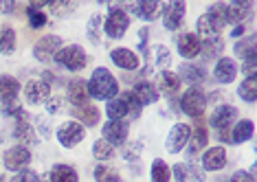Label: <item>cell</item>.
I'll list each match as a JSON object with an SVG mask.
<instances>
[{"label": "cell", "mask_w": 257, "mask_h": 182, "mask_svg": "<svg viewBox=\"0 0 257 182\" xmlns=\"http://www.w3.org/2000/svg\"><path fill=\"white\" fill-rule=\"evenodd\" d=\"M88 86V95L92 99H101V101H110L119 95V81L114 79V75L108 68L99 66L95 68V73L90 75V79L86 81Z\"/></svg>", "instance_id": "cell-1"}, {"label": "cell", "mask_w": 257, "mask_h": 182, "mask_svg": "<svg viewBox=\"0 0 257 182\" xmlns=\"http://www.w3.org/2000/svg\"><path fill=\"white\" fill-rule=\"evenodd\" d=\"M127 27H130V16H127L119 5H110V14L106 20H103V31H106V35L110 40H119L125 35Z\"/></svg>", "instance_id": "cell-2"}, {"label": "cell", "mask_w": 257, "mask_h": 182, "mask_svg": "<svg viewBox=\"0 0 257 182\" xmlns=\"http://www.w3.org/2000/svg\"><path fill=\"white\" fill-rule=\"evenodd\" d=\"M180 110L191 116V119H200L204 114V110H207V95H204L202 88H189V90L185 92L183 97H180Z\"/></svg>", "instance_id": "cell-3"}, {"label": "cell", "mask_w": 257, "mask_h": 182, "mask_svg": "<svg viewBox=\"0 0 257 182\" xmlns=\"http://www.w3.org/2000/svg\"><path fill=\"white\" fill-rule=\"evenodd\" d=\"M53 60L68 70H81L86 66V62H88V57H86V51L81 49V46L68 44V46H62V49L55 53Z\"/></svg>", "instance_id": "cell-4"}, {"label": "cell", "mask_w": 257, "mask_h": 182, "mask_svg": "<svg viewBox=\"0 0 257 182\" xmlns=\"http://www.w3.org/2000/svg\"><path fill=\"white\" fill-rule=\"evenodd\" d=\"M224 29V20L215 14L213 9H209L207 14H202L198 18V25H196V31L198 35L204 40V42H211V40H218L220 38V31Z\"/></svg>", "instance_id": "cell-5"}, {"label": "cell", "mask_w": 257, "mask_h": 182, "mask_svg": "<svg viewBox=\"0 0 257 182\" xmlns=\"http://www.w3.org/2000/svg\"><path fill=\"white\" fill-rule=\"evenodd\" d=\"M84 136H86V130L77 121H66L57 127V140H60V145L66 149L77 147L81 140H84Z\"/></svg>", "instance_id": "cell-6"}, {"label": "cell", "mask_w": 257, "mask_h": 182, "mask_svg": "<svg viewBox=\"0 0 257 182\" xmlns=\"http://www.w3.org/2000/svg\"><path fill=\"white\" fill-rule=\"evenodd\" d=\"M14 138L22 143V147L27 145H36L38 143V134H36V127L31 125V116H29L25 110L16 116V127H14Z\"/></svg>", "instance_id": "cell-7"}, {"label": "cell", "mask_w": 257, "mask_h": 182, "mask_svg": "<svg viewBox=\"0 0 257 182\" xmlns=\"http://www.w3.org/2000/svg\"><path fill=\"white\" fill-rule=\"evenodd\" d=\"M62 49V40L57 35H44L33 46V57L42 64H49L55 57V53Z\"/></svg>", "instance_id": "cell-8"}, {"label": "cell", "mask_w": 257, "mask_h": 182, "mask_svg": "<svg viewBox=\"0 0 257 182\" xmlns=\"http://www.w3.org/2000/svg\"><path fill=\"white\" fill-rule=\"evenodd\" d=\"M189 134H191V127L187 123H176L172 125L167 138H165V149L169 154H178V151L185 149V145L189 143Z\"/></svg>", "instance_id": "cell-9"}, {"label": "cell", "mask_w": 257, "mask_h": 182, "mask_svg": "<svg viewBox=\"0 0 257 182\" xmlns=\"http://www.w3.org/2000/svg\"><path fill=\"white\" fill-rule=\"evenodd\" d=\"M31 162V151L29 147H22V145H16V147H9L3 156V165L9 169V171H22L27 169V165Z\"/></svg>", "instance_id": "cell-10"}, {"label": "cell", "mask_w": 257, "mask_h": 182, "mask_svg": "<svg viewBox=\"0 0 257 182\" xmlns=\"http://www.w3.org/2000/svg\"><path fill=\"white\" fill-rule=\"evenodd\" d=\"M121 9L125 11H132V14H137L139 18H143V20H156L159 18V14L163 11V5L159 3V0H141V3H130V5H119Z\"/></svg>", "instance_id": "cell-11"}, {"label": "cell", "mask_w": 257, "mask_h": 182, "mask_svg": "<svg viewBox=\"0 0 257 182\" xmlns=\"http://www.w3.org/2000/svg\"><path fill=\"white\" fill-rule=\"evenodd\" d=\"M237 119V110L233 108V105L224 103V105H218V108L213 110V114L209 116V125L215 127V130H229V127L235 123Z\"/></svg>", "instance_id": "cell-12"}, {"label": "cell", "mask_w": 257, "mask_h": 182, "mask_svg": "<svg viewBox=\"0 0 257 182\" xmlns=\"http://www.w3.org/2000/svg\"><path fill=\"white\" fill-rule=\"evenodd\" d=\"M127 134H130V125L125 121H108L103 125V140L110 143L112 147L116 145H125Z\"/></svg>", "instance_id": "cell-13"}, {"label": "cell", "mask_w": 257, "mask_h": 182, "mask_svg": "<svg viewBox=\"0 0 257 182\" xmlns=\"http://www.w3.org/2000/svg\"><path fill=\"white\" fill-rule=\"evenodd\" d=\"M185 9L187 5L176 0V3H169L163 7V27L167 29V31H176L183 25V18H185Z\"/></svg>", "instance_id": "cell-14"}, {"label": "cell", "mask_w": 257, "mask_h": 182, "mask_svg": "<svg viewBox=\"0 0 257 182\" xmlns=\"http://www.w3.org/2000/svg\"><path fill=\"white\" fill-rule=\"evenodd\" d=\"M25 90V99L31 105H40V103H46L51 99V86L44 84L42 79H31L29 84L22 88Z\"/></svg>", "instance_id": "cell-15"}, {"label": "cell", "mask_w": 257, "mask_h": 182, "mask_svg": "<svg viewBox=\"0 0 257 182\" xmlns=\"http://www.w3.org/2000/svg\"><path fill=\"white\" fill-rule=\"evenodd\" d=\"M110 60H112L114 66H119L123 70H139V66H141V57L132 49H125V46L110 51Z\"/></svg>", "instance_id": "cell-16"}, {"label": "cell", "mask_w": 257, "mask_h": 182, "mask_svg": "<svg viewBox=\"0 0 257 182\" xmlns=\"http://www.w3.org/2000/svg\"><path fill=\"white\" fill-rule=\"evenodd\" d=\"M132 97L139 101V105H152V103H156L159 101V97H161V92H159V88H156L152 81H139V84H134L132 88Z\"/></svg>", "instance_id": "cell-17"}, {"label": "cell", "mask_w": 257, "mask_h": 182, "mask_svg": "<svg viewBox=\"0 0 257 182\" xmlns=\"http://www.w3.org/2000/svg\"><path fill=\"white\" fill-rule=\"evenodd\" d=\"M202 171H220V169L226 167V149L224 147H209L202 154Z\"/></svg>", "instance_id": "cell-18"}, {"label": "cell", "mask_w": 257, "mask_h": 182, "mask_svg": "<svg viewBox=\"0 0 257 182\" xmlns=\"http://www.w3.org/2000/svg\"><path fill=\"white\" fill-rule=\"evenodd\" d=\"M213 77L218 84H233L237 77V66L235 62L231 60V57H220L218 62H215V68H213Z\"/></svg>", "instance_id": "cell-19"}, {"label": "cell", "mask_w": 257, "mask_h": 182, "mask_svg": "<svg viewBox=\"0 0 257 182\" xmlns=\"http://www.w3.org/2000/svg\"><path fill=\"white\" fill-rule=\"evenodd\" d=\"M178 53L185 57V60H194V57L200 55V49H202V42H200V38L194 33H183V35H178Z\"/></svg>", "instance_id": "cell-20"}, {"label": "cell", "mask_w": 257, "mask_h": 182, "mask_svg": "<svg viewBox=\"0 0 257 182\" xmlns=\"http://www.w3.org/2000/svg\"><path fill=\"white\" fill-rule=\"evenodd\" d=\"M88 86H86V81L84 79H79V77H75L68 81V101H71L75 108H79V105H86L88 103Z\"/></svg>", "instance_id": "cell-21"}, {"label": "cell", "mask_w": 257, "mask_h": 182, "mask_svg": "<svg viewBox=\"0 0 257 182\" xmlns=\"http://www.w3.org/2000/svg\"><path fill=\"white\" fill-rule=\"evenodd\" d=\"M73 114L77 116V123H81V125L86 127H95L99 123V108L92 103H86V105H79V108H73Z\"/></svg>", "instance_id": "cell-22"}, {"label": "cell", "mask_w": 257, "mask_h": 182, "mask_svg": "<svg viewBox=\"0 0 257 182\" xmlns=\"http://www.w3.org/2000/svg\"><path fill=\"white\" fill-rule=\"evenodd\" d=\"M178 79L180 81H187L191 86H198L207 79V73L200 68V66H194V64H180L178 68Z\"/></svg>", "instance_id": "cell-23"}, {"label": "cell", "mask_w": 257, "mask_h": 182, "mask_svg": "<svg viewBox=\"0 0 257 182\" xmlns=\"http://www.w3.org/2000/svg\"><path fill=\"white\" fill-rule=\"evenodd\" d=\"M189 140H191V145H189V151H187V154H196V151H200L204 145H207V140H209V130H207V125H204L202 121H198L196 125L191 127Z\"/></svg>", "instance_id": "cell-24"}, {"label": "cell", "mask_w": 257, "mask_h": 182, "mask_svg": "<svg viewBox=\"0 0 257 182\" xmlns=\"http://www.w3.org/2000/svg\"><path fill=\"white\" fill-rule=\"evenodd\" d=\"M253 132H255V125L250 119L237 121L235 125H233V132H231V143H235V145L246 143V140H250V136H253Z\"/></svg>", "instance_id": "cell-25"}, {"label": "cell", "mask_w": 257, "mask_h": 182, "mask_svg": "<svg viewBox=\"0 0 257 182\" xmlns=\"http://www.w3.org/2000/svg\"><path fill=\"white\" fill-rule=\"evenodd\" d=\"M106 114H108L110 121H123L127 116V101H125V97L121 95V97L110 99L108 105H106Z\"/></svg>", "instance_id": "cell-26"}, {"label": "cell", "mask_w": 257, "mask_h": 182, "mask_svg": "<svg viewBox=\"0 0 257 182\" xmlns=\"http://www.w3.org/2000/svg\"><path fill=\"white\" fill-rule=\"evenodd\" d=\"M20 92V84L16 77L11 75H0V101H7V99H16Z\"/></svg>", "instance_id": "cell-27"}, {"label": "cell", "mask_w": 257, "mask_h": 182, "mask_svg": "<svg viewBox=\"0 0 257 182\" xmlns=\"http://www.w3.org/2000/svg\"><path fill=\"white\" fill-rule=\"evenodd\" d=\"M233 51H235V55L242 62H253L255 60V38H253V35L242 38V42H235Z\"/></svg>", "instance_id": "cell-28"}, {"label": "cell", "mask_w": 257, "mask_h": 182, "mask_svg": "<svg viewBox=\"0 0 257 182\" xmlns=\"http://www.w3.org/2000/svg\"><path fill=\"white\" fill-rule=\"evenodd\" d=\"M49 175L53 182H79V175L71 165H55L49 171Z\"/></svg>", "instance_id": "cell-29"}, {"label": "cell", "mask_w": 257, "mask_h": 182, "mask_svg": "<svg viewBox=\"0 0 257 182\" xmlns=\"http://www.w3.org/2000/svg\"><path fill=\"white\" fill-rule=\"evenodd\" d=\"M161 88H163V92H165L169 99L176 97L178 90H180V79H178V75H174L172 70H163V73H161Z\"/></svg>", "instance_id": "cell-30"}, {"label": "cell", "mask_w": 257, "mask_h": 182, "mask_svg": "<svg viewBox=\"0 0 257 182\" xmlns=\"http://www.w3.org/2000/svg\"><path fill=\"white\" fill-rule=\"evenodd\" d=\"M237 97L246 103H255L257 101V79L255 77H246L237 88Z\"/></svg>", "instance_id": "cell-31"}, {"label": "cell", "mask_w": 257, "mask_h": 182, "mask_svg": "<svg viewBox=\"0 0 257 182\" xmlns=\"http://www.w3.org/2000/svg\"><path fill=\"white\" fill-rule=\"evenodd\" d=\"M169 178H172V171H169L167 162L161 160V158H156L150 167V180L152 182H169Z\"/></svg>", "instance_id": "cell-32"}, {"label": "cell", "mask_w": 257, "mask_h": 182, "mask_svg": "<svg viewBox=\"0 0 257 182\" xmlns=\"http://www.w3.org/2000/svg\"><path fill=\"white\" fill-rule=\"evenodd\" d=\"M16 51V31L11 27L0 29V53L3 55H11Z\"/></svg>", "instance_id": "cell-33"}, {"label": "cell", "mask_w": 257, "mask_h": 182, "mask_svg": "<svg viewBox=\"0 0 257 182\" xmlns=\"http://www.w3.org/2000/svg\"><path fill=\"white\" fill-rule=\"evenodd\" d=\"M95 182H121V175L114 167H108V165H99L95 167Z\"/></svg>", "instance_id": "cell-34"}, {"label": "cell", "mask_w": 257, "mask_h": 182, "mask_svg": "<svg viewBox=\"0 0 257 182\" xmlns=\"http://www.w3.org/2000/svg\"><path fill=\"white\" fill-rule=\"evenodd\" d=\"M92 156L97 158L99 162H103V160H110V158L114 156V147L110 143H106V140H95V145H92Z\"/></svg>", "instance_id": "cell-35"}, {"label": "cell", "mask_w": 257, "mask_h": 182, "mask_svg": "<svg viewBox=\"0 0 257 182\" xmlns=\"http://www.w3.org/2000/svg\"><path fill=\"white\" fill-rule=\"evenodd\" d=\"M103 18L99 16V14H95L90 18V22H88V27H86V33H88V40L92 44H99L101 40H99V35H101V29H103Z\"/></svg>", "instance_id": "cell-36"}, {"label": "cell", "mask_w": 257, "mask_h": 182, "mask_svg": "<svg viewBox=\"0 0 257 182\" xmlns=\"http://www.w3.org/2000/svg\"><path fill=\"white\" fill-rule=\"evenodd\" d=\"M152 53H154V60H156V66L159 68H167L169 64H172V53L167 51V46L156 44L154 49H152Z\"/></svg>", "instance_id": "cell-37"}, {"label": "cell", "mask_w": 257, "mask_h": 182, "mask_svg": "<svg viewBox=\"0 0 257 182\" xmlns=\"http://www.w3.org/2000/svg\"><path fill=\"white\" fill-rule=\"evenodd\" d=\"M224 51V42L218 38V40H211V42H204V46L200 49V53L204 55V60H213L218 53Z\"/></svg>", "instance_id": "cell-38"}, {"label": "cell", "mask_w": 257, "mask_h": 182, "mask_svg": "<svg viewBox=\"0 0 257 182\" xmlns=\"http://www.w3.org/2000/svg\"><path fill=\"white\" fill-rule=\"evenodd\" d=\"M27 16H29V27L31 29H42L46 22H49L46 14H42L40 9H33V7H27Z\"/></svg>", "instance_id": "cell-39"}, {"label": "cell", "mask_w": 257, "mask_h": 182, "mask_svg": "<svg viewBox=\"0 0 257 182\" xmlns=\"http://www.w3.org/2000/svg\"><path fill=\"white\" fill-rule=\"evenodd\" d=\"M3 114L5 116H18L22 112V103H20V99L16 97V99H7V101H3Z\"/></svg>", "instance_id": "cell-40"}, {"label": "cell", "mask_w": 257, "mask_h": 182, "mask_svg": "<svg viewBox=\"0 0 257 182\" xmlns=\"http://www.w3.org/2000/svg\"><path fill=\"white\" fill-rule=\"evenodd\" d=\"M123 97H125V101H127V114L132 116V119H139L141 116V105H139V101L132 97V92H123Z\"/></svg>", "instance_id": "cell-41"}, {"label": "cell", "mask_w": 257, "mask_h": 182, "mask_svg": "<svg viewBox=\"0 0 257 182\" xmlns=\"http://www.w3.org/2000/svg\"><path fill=\"white\" fill-rule=\"evenodd\" d=\"M9 182H40V175L33 171V169H22L11 178Z\"/></svg>", "instance_id": "cell-42"}, {"label": "cell", "mask_w": 257, "mask_h": 182, "mask_svg": "<svg viewBox=\"0 0 257 182\" xmlns=\"http://www.w3.org/2000/svg\"><path fill=\"white\" fill-rule=\"evenodd\" d=\"M141 149H143V145H141V143H130V145L125 143L123 158H125V160H137V158L141 156Z\"/></svg>", "instance_id": "cell-43"}, {"label": "cell", "mask_w": 257, "mask_h": 182, "mask_svg": "<svg viewBox=\"0 0 257 182\" xmlns=\"http://www.w3.org/2000/svg\"><path fill=\"white\" fill-rule=\"evenodd\" d=\"M49 9L53 11L55 16H64V14H71L75 9V3H51Z\"/></svg>", "instance_id": "cell-44"}, {"label": "cell", "mask_w": 257, "mask_h": 182, "mask_svg": "<svg viewBox=\"0 0 257 182\" xmlns=\"http://www.w3.org/2000/svg\"><path fill=\"white\" fill-rule=\"evenodd\" d=\"M187 182H204L202 169H198L194 162H189V165H187Z\"/></svg>", "instance_id": "cell-45"}, {"label": "cell", "mask_w": 257, "mask_h": 182, "mask_svg": "<svg viewBox=\"0 0 257 182\" xmlns=\"http://www.w3.org/2000/svg\"><path fill=\"white\" fill-rule=\"evenodd\" d=\"M46 110H49V114H57L64 110V99L62 97H51L49 101H46Z\"/></svg>", "instance_id": "cell-46"}, {"label": "cell", "mask_w": 257, "mask_h": 182, "mask_svg": "<svg viewBox=\"0 0 257 182\" xmlns=\"http://www.w3.org/2000/svg\"><path fill=\"white\" fill-rule=\"evenodd\" d=\"M174 175V182H187V165H174V169H169Z\"/></svg>", "instance_id": "cell-47"}, {"label": "cell", "mask_w": 257, "mask_h": 182, "mask_svg": "<svg viewBox=\"0 0 257 182\" xmlns=\"http://www.w3.org/2000/svg\"><path fill=\"white\" fill-rule=\"evenodd\" d=\"M231 182H255V178L250 173H244V171H235L233 173Z\"/></svg>", "instance_id": "cell-48"}, {"label": "cell", "mask_w": 257, "mask_h": 182, "mask_svg": "<svg viewBox=\"0 0 257 182\" xmlns=\"http://www.w3.org/2000/svg\"><path fill=\"white\" fill-rule=\"evenodd\" d=\"M16 9V3H0V14H9Z\"/></svg>", "instance_id": "cell-49"}, {"label": "cell", "mask_w": 257, "mask_h": 182, "mask_svg": "<svg viewBox=\"0 0 257 182\" xmlns=\"http://www.w3.org/2000/svg\"><path fill=\"white\" fill-rule=\"evenodd\" d=\"M218 138L222 140V143H231V134H229V130H220V132H218Z\"/></svg>", "instance_id": "cell-50"}, {"label": "cell", "mask_w": 257, "mask_h": 182, "mask_svg": "<svg viewBox=\"0 0 257 182\" xmlns=\"http://www.w3.org/2000/svg\"><path fill=\"white\" fill-rule=\"evenodd\" d=\"M242 35H244V25H237L233 29V38H242Z\"/></svg>", "instance_id": "cell-51"}, {"label": "cell", "mask_w": 257, "mask_h": 182, "mask_svg": "<svg viewBox=\"0 0 257 182\" xmlns=\"http://www.w3.org/2000/svg\"><path fill=\"white\" fill-rule=\"evenodd\" d=\"M0 182H7V180H5V175H0Z\"/></svg>", "instance_id": "cell-52"}, {"label": "cell", "mask_w": 257, "mask_h": 182, "mask_svg": "<svg viewBox=\"0 0 257 182\" xmlns=\"http://www.w3.org/2000/svg\"><path fill=\"white\" fill-rule=\"evenodd\" d=\"M0 143H3V134H0Z\"/></svg>", "instance_id": "cell-53"}]
</instances>
